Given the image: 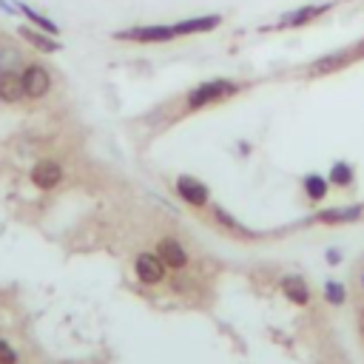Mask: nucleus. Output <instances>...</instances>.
Wrapping results in <instances>:
<instances>
[{
    "instance_id": "1",
    "label": "nucleus",
    "mask_w": 364,
    "mask_h": 364,
    "mask_svg": "<svg viewBox=\"0 0 364 364\" xmlns=\"http://www.w3.org/2000/svg\"><path fill=\"white\" fill-rule=\"evenodd\" d=\"M20 80H23V94L29 100H40L51 92V71L43 63H29L20 71Z\"/></svg>"
},
{
    "instance_id": "2",
    "label": "nucleus",
    "mask_w": 364,
    "mask_h": 364,
    "mask_svg": "<svg viewBox=\"0 0 364 364\" xmlns=\"http://www.w3.org/2000/svg\"><path fill=\"white\" fill-rule=\"evenodd\" d=\"M231 94H237V83H231V80H208V83L196 86L188 94V106L191 108H202V106H211L216 100H225Z\"/></svg>"
},
{
    "instance_id": "3",
    "label": "nucleus",
    "mask_w": 364,
    "mask_h": 364,
    "mask_svg": "<svg viewBox=\"0 0 364 364\" xmlns=\"http://www.w3.org/2000/svg\"><path fill=\"white\" fill-rule=\"evenodd\" d=\"M114 37L117 40H134V43H165L177 34H174V26H134V29L117 32Z\"/></svg>"
},
{
    "instance_id": "4",
    "label": "nucleus",
    "mask_w": 364,
    "mask_h": 364,
    "mask_svg": "<svg viewBox=\"0 0 364 364\" xmlns=\"http://www.w3.org/2000/svg\"><path fill=\"white\" fill-rule=\"evenodd\" d=\"M134 268H137V276H139L145 284H157V282H163L168 265L160 259V253H139Z\"/></svg>"
},
{
    "instance_id": "5",
    "label": "nucleus",
    "mask_w": 364,
    "mask_h": 364,
    "mask_svg": "<svg viewBox=\"0 0 364 364\" xmlns=\"http://www.w3.org/2000/svg\"><path fill=\"white\" fill-rule=\"evenodd\" d=\"M18 34H20L29 46H34L37 51H43V54H54V51H60V49H63V46H60V40H57L54 34L43 32V29H34L32 23H29V26H20V29H18Z\"/></svg>"
},
{
    "instance_id": "6",
    "label": "nucleus",
    "mask_w": 364,
    "mask_h": 364,
    "mask_svg": "<svg viewBox=\"0 0 364 364\" xmlns=\"http://www.w3.org/2000/svg\"><path fill=\"white\" fill-rule=\"evenodd\" d=\"M32 182L40 188V191H51L63 182V168L54 163V160H43L32 168Z\"/></svg>"
},
{
    "instance_id": "7",
    "label": "nucleus",
    "mask_w": 364,
    "mask_h": 364,
    "mask_svg": "<svg viewBox=\"0 0 364 364\" xmlns=\"http://www.w3.org/2000/svg\"><path fill=\"white\" fill-rule=\"evenodd\" d=\"M177 194H180L188 205H196V208H202V205L208 202V188H205L199 180H194V177H180V180H177Z\"/></svg>"
},
{
    "instance_id": "8",
    "label": "nucleus",
    "mask_w": 364,
    "mask_h": 364,
    "mask_svg": "<svg viewBox=\"0 0 364 364\" xmlns=\"http://www.w3.org/2000/svg\"><path fill=\"white\" fill-rule=\"evenodd\" d=\"M23 94V80L20 71H0V100L4 103H20Z\"/></svg>"
},
{
    "instance_id": "9",
    "label": "nucleus",
    "mask_w": 364,
    "mask_h": 364,
    "mask_svg": "<svg viewBox=\"0 0 364 364\" xmlns=\"http://www.w3.org/2000/svg\"><path fill=\"white\" fill-rule=\"evenodd\" d=\"M220 23H222V18H220V15L188 18V20H180V23L174 26V34H199V32H213Z\"/></svg>"
},
{
    "instance_id": "10",
    "label": "nucleus",
    "mask_w": 364,
    "mask_h": 364,
    "mask_svg": "<svg viewBox=\"0 0 364 364\" xmlns=\"http://www.w3.org/2000/svg\"><path fill=\"white\" fill-rule=\"evenodd\" d=\"M347 63H350V54H347V51H333V54L319 57V60L310 65V75H333V71L344 68Z\"/></svg>"
},
{
    "instance_id": "11",
    "label": "nucleus",
    "mask_w": 364,
    "mask_h": 364,
    "mask_svg": "<svg viewBox=\"0 0 364 364\" xmlns=\"http://www.w3.org/2000/svg\"><path fill=\"white\" fill-rule=\"evenodd\" d=\"M325 9H327V6H302V9H294V12H287V15L282 18L279 26H284V29H299V26L310 23L313 18H319Z\"/></svg>"
},
{
    "instance_id": "12",
    "label": "nucleus",
    "mask_w": 364,
    "mask_h": 364,
    "mask_svg": "<svg viewBox=\"0 0 364 364\" xmlns=\"http://www.w3.org/2000/svg\"><path fill=\"white\" fill-rule=\"evenodd\" d=\"M157 251H160V259H163L168 268H185V262H188V253H185L182 245L174 242V239H163Z\"/></svg>"
},
{
    "instance_id": "13",
    "label": "nucleus",
    "mask_w": 364,
    "mask_h": 364,
    "mask_svg": "<svg viewBox=\"0 0 364 364\" xmlns=\"http://www.w3.org/2000/svg\"><path fill=\"white\" fill-rule=\"evenodd\" d=\"M18 9H20V15H23V18H26V20H29V23L34 26V29H43V32H49V34H54V37L60 34V29H57V23H54V20H49L46 15H40V12H34V9L29 6V4H18Z\"/></svg>"
},
{
    "instance_id": "14",
    "label": "nucleus",
    "mask_w": 364,
    "mask_h": 364,
    "mask_svg": "<svg viewBox=\"0 0 364 364\" xmlns=\"http://www.w3.org/2000/svg\"><path fill=\"white\" fill-rule=\"evenodd\" d=\"M0 71H23V54L18 46H0Z\"/></svg>"
},
{
    "instance_id": "15",
    "label": "nucleus",
    "mask_w": 364,
    "mask_h": 364,
    "mask_svg": "<svg viewBox=\"0 0 364 364\" xmlns=\"http://www.w3.org/2000/svg\"><path fill=\"white\" fill-rule=\"evenodd\" d=\"M282 290H284V296H287L290 302H296V305H308V299H310L305 282H302V279H294V276L282 282Z\"/></svg>"
},
{
    "instance_id": "16",
    "label": "nucleus",
    "mask_w": 364,
    "mask_h": 364,
    "mask_svg": "<svg viewBox=\"0 0 364 364\" xmlns=\"http://www.w3.org/2000/svg\"><path fill=\"white\" fill-rule=\"evenodd\" d=\"M305 188H308V196H310V199H322V196L327 194V182H325L322 177H316V174H310V177L305 180Z\"/></svg>"
},
{
    "instance_id": "17",
    "label": "nucleus",
    "mask_w": 364,
    "mask_h": 364,
    "mask_svg": "<svg viewBox=\"0 0 364 364\" xmlns=\"http://www.w3.org/2000/svg\"><path fill=\"white\" fill-rule=\"evenodd\" d=\"M330 180H333L336 185H350V182H353V171H350V165L336 163V165H333V171H330Z\"/></svg>"
},
{
    "instance_id": "18",
    "label": "nucleus",
    "mask_w": 364,
    "mask_h": 364,
    "mask_svg": "<svg viewBox=\"0 0 364 364\" xmlns=\"http://www.w3.org/2000/svg\"><path fill=\"white\" fill-rule=\"evenodd\" d=\"M361 211L358 208H350V211H327V213H322V220L325 222H339V220H356Z\"/></svg>"
},
{
    "instance_id": "19",
    "label": "nucleus",
    "mask_w": 364,
    "mask_h": 364,
    "mask_svg": "<svg viewBox=\"0 0 364 364\" xmlns=\"http://www.w3.org/2000/svg\"><path fill=\"white\" fill-rule=\"evenodd\" d=\"M0 364H18V353L9 341L0 339Z\"/></svg>"
},
{
    "instance_id": "20",
    "label": "nucleus",
    "mask_w": 364,
    "mask_h": 364,
    "mask_svg": "<svg viewBox=\"0 0 364 364\" xmlns=\"http://www.w3.org/2000/svg\"><path fill=\"white\" fill-rule=\"evenodd\" d=\"M327 299H330L333 305L344 302V287H339V284H327Z\"/></svg>"
},
{
    "instance_id": "21",
    "label": "nucleus",
    "mask_w": 364,
    "mask_h": 364,
    "mask_svg": "<svg viewBox=\"0 0 364 364\" xmlns=\"http://www.w3.org/2000/svg\"><path fill=\"white\" fill-rule=\"evenodd\" d=\"M0 9H4L6 15H18V12H20V9H18V4L12 6V4H9V0H0Z\"/></svg>"
},
{
    "instance_id": "22",
    "label": "nucleus",
    "mask_w": 364,
    "mask_h": 364,
    "mask_svg": "<svg viewBox=\"0 0 364 364\" xmlns=\"http://www.w3.org/2000/svg\"><path fill=\"white\" fill-rule=\"evenodd\" d=\"M361 284H364V276H361Z\"/></svg>"
}]
</instances>
